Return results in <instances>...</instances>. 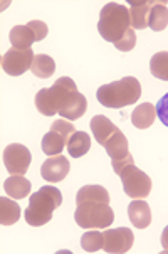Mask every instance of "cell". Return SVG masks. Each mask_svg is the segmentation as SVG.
Segmentation results:
<instances>
[{
    "instance_id": "cell-11",
    "label": "cell",
    "mask_w": 168,
    "mask_h": 254,
    "mask_svg": "<svg viewBox=\"0 0 168 254\" xmlns=\"http://www.w3.org/2000/svg\"><path fill=\"white\" fill-rule=\"evenodd\" d=\"M71 163L64 155H54L47 158L41 167V175L46 182H61L67 177Z\"/></svg>"
},
{
    "instance_id": "cell-26",
    "label": "cell",
    "mask_w": 168,
    "mask_h": 254,
    "mask_svg": "<svg viewBox=\"0 0 168 254\" xmlns=\"http://www.w3.org/2000/svg\"><path fill=\"white\" fill-rule=\"evenodd\" d=\"M103 244H105V236L100 231H88L81 238V248L86 253L100 251V249H103Z\"/></svg>"
},
{
    "instance_id": "cell-25",
    "label": "cell",
    "mask_w": 168,
    "mask_h": 254,
    "mask_svg": "<svg viewBox=\"0 0 168 254\" xmlns=\"http://www.w3.org/2000/svg\"><path fill=\"white\" fill-rule=\"evenodd\" d=\"M150 72L162 81H168V53H157L150 61Z\"/></svg>"
},
{
    "instance_id": "cell-10",
    "label": "cell",
    "mask_w": 168,
    "mask_h": 254,
    "mask_svg": "<svg viewBox=\"0 0 168 254\" xmlns=\"http://www.w3.org/2000/svg\"><path fill=\"white\" fill-rule=\"evenodd\" d=\"M105 236V244L103 249L111 254L128 253L135 243V234L128 227H118V229H106L103 232Z\"/></svg>"
},
{
    "instance_id": "cell-5",
    "label": "cell",
    "mask_w": 168,
    "mask_h": 254,
    "mask_svg": "<svg viewBox=\"0 0 168 254\" xmlns=\"http://www.w3.org/2000/svg\"><path fill=\"white\" fill-rule=\"evenodd\" d=\"M74 221L83 229H106L114 221V212L110 204L83 202L74 210Z\"/></svg>"
},
{
    "instance_id": "cell-31",
    "label": "cell",
    "mask_w": 168,
    "mask_h": 254,
    "mask_svg": "<svg viewBox=\"0 0 168 254\" xmlns=\"http://www.w3.org/2000/svg\"><path fill=\"white\" fill-rule=\"evenodd\" d=\"M160 243H162V248H163V253H168V226L163 229L162 232V238H160Z\"/></svg>"
},
{
    "instance_id": "cell-27",
    "label": "cell",
    "mask_w": 168,
    "mask_h": 254,
    "mask_svg": "<svg viewBox=\"0 0 168 254\" xmlns=\"http://www.w3.org/2000/svg\"><path fill=\"white\" fill-rule=\"evenodd\" d=\"M135 46H136V34H135V29H128L126 34H124V36L114 44L116 49H118V51H123V53H128V51H131Z\"/></svg>"
},
{
    "instance_id": "cell-1",
    "label": "cell",
    "mask_w": 168,
    "mask_h": 254,
    "mask_svg": "<svg viewBox=\"0 0 168 254\" xmlns=\"http://www.w3.org/2000/svg\"><path fill=\"white\" fill-rule=\"evenodd\" d=\"M62 204V193L54 185H44L29 199V207L25 209L24 219L29 226L41 227L53 219L54 210Z\"/></svg>"
},
{
    "instance_id": "cell-12",
    "label": "cell",
    "mask_w": 168,
    "mask_h": 254,
    "mask_svg": "<svg viewBox=\"0 0 168 254\" xmlns=\"http://www.w3.org/2000/svg\"><path fill=\"white\" fill-rule=\"evenodd\" d=\"M128 217L136 229H146L152 224V210L143 199H135L128 205Z\"/></svg>"
},
{
    "instance_id": "cell-3",
    "label": "cell",
    "mask_w": 168,
    "mask_h": 254,
    "mask_svg": "<svg viewBox=\"0 0 168 254\" xmlns=\"http://www.w3.org/2000/svg\"><path fill=\"white\" fill-rule=\"evenodd\" d=\"M128 29H131L130 8L118 2H110L101 8L98 31L105 41L116 44L126 34Z\"/></svg>"
},
{
    "instance_id": "cell-16",
    "label": "cell",
    "mask_w": 168,
    "mask_h": 254,
    "mask_svg": "<svg viewBox=\"0 0 168 254\" xmlns=\"http://www.w3.org/2000/svg\"><path fill=\"white\" fill-rule=\"evenodd\" d=\"M7 195L15 200H22L31 193V182L24 177V175H10L5 182H3Z\"/></svg>"
},
{
    "instance_id": "cell-19",
    "label": "cell",
    "mask_w": 168,
    "mask_h": 254,
    "mask_svg": "<svg viewBox=\"0 0 168 254\" xmlns=\"http://www.w3.org/2000/svg\"><path fill=\"white\" fill-rule=\"evenodd\" d=\"M83 202H103V204H110V193L101 185H84L76 193V204H83Z\"/></svg>"
},
{
    "instance_id": "cell-4",
    "label": "cell",
    "mask_w": 168,
    "mask_h": 254,
    "mask_svg": "<svg viewBox=\"0 0 168 254\" xmlns=\"http://www.w3.org/2000/svg\"><path fill=\"white\" fill-rule=\"evenodd\" d=\"M76 91H77V86L71 77H67V76L59 77L51 88L41 89V91L36 94V106H37L39 113L44 116L59 115V111L66 106L69 98Z\"/></svg>"
},
{
    "instance_id": "cell-9",
    "label": "cell",
    "mask_w": 168,
    "mask_h": 254,
    "mask_svg": "<svg viewBox=\"0 0 168 254\" xmlns=\"http://www.w3.org/2000/svg\"><path fill=\"white\" fill-rule=\"evenodd\" d=\"M34 53L32 49H8L2 56V69L8 76H20L32 67Z\"/></svg>"
},
{
    "instance_id": "cell-23",
    "label": "cell",
    "mask_w": 168,
    "mask_h": 254,
    "mask_svg": "<svg viewBox=\"0 0 168 254\" xmlns=\"http://www.w3.org/2000/svg\"><path fill=\"white\" fill-rule=\"evenodd\" d=\"M20 219V207L12 200V197H0V224L2 226H12Z\"/></svg>"
},
{
    "instance_id": "cell-14",
    "label": "cell",
    "mask_w": 168,
    "mask_h": 254,
    "mask_svg": "<svg viewBox=\"0 0 168 254\" xmlns=\"http://www.w3.org/2000/svg\"><path fill=\"white\" fill-rule=\"evenodd\" d=\"M89 127H91L94 140H96L101 146H105L106 141L110 140V136H113L114 133L119 130L110 118H106V116H103V115L94 116L91 120V123H89Z\"/></svg>"
},
{
    "instance_id": "cell-15",
    "label": "cell",
    "mask_w": 168,
    "mask_h": 254,
    "mask_svg": "<svg viewBox=\"0 0 168 254\" xmlns=\"http://www.w3.org/2000/svg\"><path fill=\"white\" fill-rule=\"evenodd\" d=\"M105 150L111 157V162H118L130 155V143H128V138L124 136V133L121 130H118L105 143Z\"/></svg>"
},
{
    "instance_id": "cell-18",
    "label": "cell",
    "mask_w": 168,
    "mask_h": 254,
    "mask_svg": "<svg viewBox=\"0 0 168 254\" xmlns=\"http://www.w3.org/2000/svg\"><path fill=\"white\" fill-rule=\"evenodd\" d=\"M155 118H157V108L152 103H141L131 113V123L140 130H146L152 127Z\"/></svg>"
},
{
    "instance_id": "cell-13",
    "label": "cell",
    "mask_w": 168,
    "mask_h": 254,
    "mask_svg": "<svg viewBox=\"0 0 168 254\" xmlns=\"http://www.w3.org/2000/svg\"><path fill=\"white\" fill-rule=\"evenodd\" d=\"M155 2L150 0H128L131 17V29H145L148 27V15Z\"/></svg>"
},
{
    "instance_id": "cell-29",
    "label": "cell",
    "mask_w": 168,
    "mask_h": 254,
    "mask_svg": "<svg viewBox=\"0 0 168 254\" xmlns=\"http://www.w3.org/2000/svg\"><path fill=\"white\" fill-rule=\"evenodd\" d=\"M155 108H157V116L160 118V122L165 125V127H168V93L157 103Z\"/></svg>"
},
{
    "instance_id": "cell-2",
    "label": "cell",
    "mask_w": 168,
    "mask_h": 254,
    "mask_svg": "<svg viewBox=\"0 0 168 254\" xmlns=\"http://www.w3.org/2000/svg\"><path fill=\"white\" fill-rule=\"evenodd\" d=\"M98 101L106 108H123L141 98V84L136 77L128 76L114 83L103 84L96 91Z\"/></svg>"
},
{
    "instance_id": "cell-28",
    "label": "cell",
    "mask_w": 168,
    "mask_h": 254,
    "mask_svg": "<svg viewBox=\"0 0 168 254\" xmlns=\"http://www.w3.org/2000/svg\"><path fill=\"white\" fill-rule=\"evenodd\" d=\"M27 25L31 27V31L34 32V37H36V42L44 41L46 36L49 34V29H47V24H44L42 20H29Z\"/></svg>"
},
{
    "instance_id": "cell-8",
    "label": "cell",
    "mask_w": 168,
    "mask_h": 254,
    "mask_svg": "<svg viewBox=\"0 0 168 254\" xmlns=\"http://www.w3.org/2000/svg\"><path fill=\"white\" fill-rule=\"evenodd\" d=\"M32 155L27 146L20 143H10L3 150V163L10 175H25L31 165Z\"/></svg>"
},
{
    "instance_id": "cell-17",
    "label": "cell",
    "mask_w": 168,
    "mask_h": 254,
    "mask_svg": "<svg viewBox=\"0 0 168 254\" xmlns=\"http://www.w3.org/2000/svg\"><path fill=\"white\" fill-rule=\"evenodd\" d=\"M86 108H88V100H86V96L81 94L79 91H76L69 98L66 106L59 111V115H61L64 120H79L81 116L86 113Z\"/></svg>"
},
{
    "instance_id": "cell-22",
    "label": "cell",
    "mask_w": 168,
    "mask_h": 254,
    "mask_svg": "<svg viewBox=\"0 0 168 254\" xmlns=\"http://www.w3.org/2000/svg\"><path fill=\"white\" fill-rule=\"evenodd\" d=\"M66 148L72 158H79L89 152V148H91V138H89L88 133L76 131V133H72V136L69 138Z\"/></svg>"
},
{
    "instance_id": "cell-20",
    "label": "cell",
    "mask_w": 168,
    "mask_h": 254,
    "mask_svg": "<svg viewBox=\"0 0 168 254\" xmlns=\"http://www.w3.org/2000/svg\"><path fill=\"white\" fill-rule=\"evenodd\" d=\"M168 25V7L167 2H155L148 15V27L155 32L165 31Z\"/></svg>"
},
{
    "instance_id": "cell-6",
    "label": "cell",
    "mask_w": 168,
    "mask_h": 254,
    "mask_svg": "<svg viewBox=\"0 0 168 254\" xmlns=\"http://www.w3.org/2000/svg\"><path fill=\"white\" fill-rule=\"evenodd\" d=\"M118 177L123 182L124 193L131 199H145L152 192V179L145 172L136 169L135 163H130L119 170Z\"/></svg>"
},
{
    "instance_id": "cell-30",
    "label": "cell",
    "mask_w": 168,
    "mask_h": 254,
    "mask_svg": "<svg viewBox=\"0 0 168 254\" xmlns=\"http://www.w3.org/2000/svg\"><path fill=\"white\" fill-rule=\"evenodd\" d=\"M130 163H135L133 162V157H131V153L128 155L126 158H123V160H118V162H111V165H113V170H114V174L118 175V172L124 169L126 165H130Z\"/></svg>"
},
{
    "instance_id": "cell-7",
    "label": "cell",
    "mask_w": 168,
    "mask_h": 254,
    "mask_svg": "<svg viewBox=\"0 0 168 254\" xmlns=\"http://www.w3.org/2000/svg\"><path fill=\"white\" fill-rule=\"evenodd\" d=\"M76 133L74 125L69 123L67 120H56L51 125V130L46 133L42 138V152L46 155H61L62 150L67 146L69 138Z\"/></svg>"
},
{
    "instance_id": "cell-21",
    "label": "cell",
    "mask_w": 168,
    "mask_h": 254,
    "mask_svg": "<svg viewBox=\"0 0 168 254\" xmlns=\"http://www.w3.org/2000/svg\"><path fill=\"white\" fill-rule=\"evenodd\" d=\"M10 44L15 47V49H31V46L36 42V37H34V32L31 31L27 24L25 25H15L10 31Z\"/></svg>"
},
{
    "instance_id": "cell-24",
    "label": "cell",
    "mask_w": 168,
    "mask_h": 254,
    "mask_svg": "<svg viewBox=\"0 0 168 254\" xmlns=\"http://www.w3.org/2000/svg\"><path fill=\"white\" fill-rule=\"evenodd\" d=\"M32 74L41 77V79H47L54 74L56 71V63L51 56L47 54H36L32 61V67H31Z\"/></svg>"
}]
</instances>
